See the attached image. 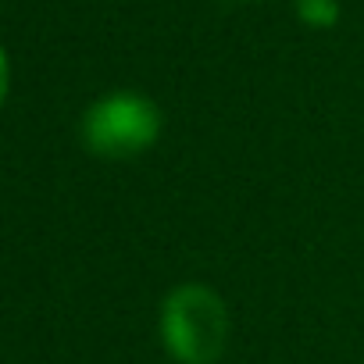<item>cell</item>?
Instances as JSON below:
<instances>
[{"label":"cell","instance_id":"obj_1","mask_svg":"<svg viewBox=\"0 0 364 364\" xmlns=\"http://www.w3.org/2000/svg\"><path fill=\"white\" fill-rule=\"evenodd\" d=\"M161 343L178 364H215L229 346V307L200 282L175 286L161 304Z\"/></svg>","mask_w":364,"mask_h":364},{"label":"cell","instance_id":"obj_2","mask_svg":"<svg viewBox=\"0 0 364 364\" xmlns=\"http://www.w3.org/2000/svg\"><path fill=\"white\" fill-rule=\"evenodd\" d=\"M161 136V111L143 93H107L82 118V143L107 161L150 150Z\"/></svg>","mask_w":364,"mask_h":364},{"label":"cell","instance_id":"obj_3","mask_svg":"<svg viewBox=\"0 0 364 364\" xmlns=\"http://www.w3.org/2000/svg\"><path fill=\"white\" fill-rule=\"evenodd\" d=\"M296 11L307 26H332L339 15L336 0H296Z\"/></svg>","mask_w":364,"mask_h":364},{"label":"cell","instance_id":"obj_4","mask_svg":"<svg viewBox=\"0 0 364 364\" xmlns=\"http://www.w3.org/2000/svg\"><path fill=\"white\" fill-rule=\"evenodd\" d=\"M4 97H8V58L0 50V104H4Z\"/></svg>","mask_w":364,"mask_h":364}]
</instances>
